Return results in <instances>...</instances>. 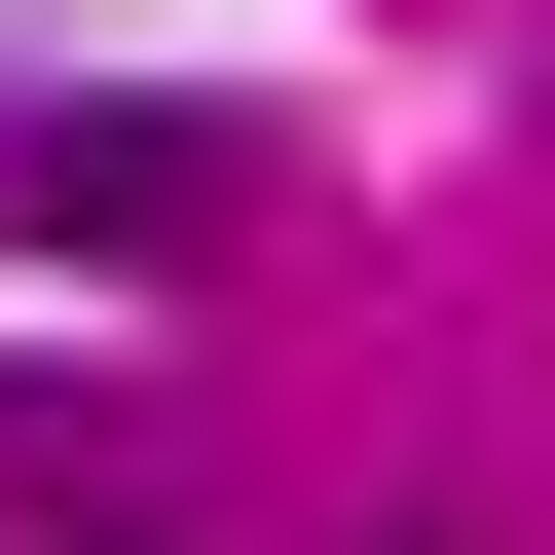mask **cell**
Here are the masks:
<instances>
[{
    "label": "cell",
    "mask_w": 555,
    "mask_h": 555,
    "mask_svg": "<svg viewBox=\"0 0 555 555\" xmlns=\"http://www.w3.org/2000/svg\"><path fill=\"white\" fill-rule=\"evenodd\" d=\"M0 222H38V259H185V222H222V112H38Z\"/></svg>",
    "instance_id": "6da1fadb"
}]
</instances>
